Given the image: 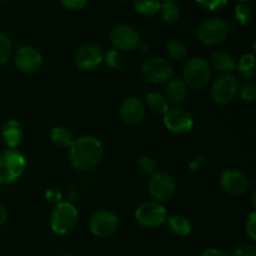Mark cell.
<instances>
[{"mask_svg":"<svg viewBox=\"0 0 256 256\" xmlns=\"http://www.w3.org/2000/svg\"><path fill=\"white\" fill-rule=\"evenodd\" d=\"M102 158V145L94 136H80L70 146V162L76 170L86 172L96 166Z\"/></svg>","mask_w":256,"mask_h":256,"instance_id":"cell-1","label":"cell"},{"mask_svg":"<svg viewBox=\"0 0 256 256\" xmlns=\"http://www.w3.org/2000/svg\"><path fill=\"white\" fill-rule=\"evenodd\" d=\"M212 79V68L209 62L200 56L192 58L182 69V82L188 88L200 90L208 85Z\"/></svg>","mask_w":256,"mask_h":256,"instance_id":"cell-2","label":"cell"},{"mask_svg":"<svg viewBox=\"0 0 256 256\" xmlns=\"http://www.w3.org/2000/svg\"><path fill=\"white\" fill-rule=\"evenodd\" d=\"M26 162L15 149H6L0 154V184L8 185L16 182L24 174Z\"/></svg>","mask_w":256,"mask_h":256,"instance_id":"cell-3","label":"cell"},{"mask_svg":"<svg viewBox=\"0 0 256 256\" xmlns=\"http://www.w3.org/2000/svg\"><path fill=\"white\" fill-rule=\"evenodd\" d=\"M79 212L78 209L68 202H62L52 210L50 226L52 230L58 235L69 234L78 224Z\"/></svg>","mask_w":256,"mask_h":256,"instance_id":"cell-4","label":"cell"},{"mask_svg":"<svg viewBox=\"0 0 256 256\" xmlns=\"http://www.w3.org/2000/svg\"><path fill=\"white\" fill-rule=\"evenodd\" d=\"M229 35V25L222 18H210L202 22L198 29V38L205 45L220 44Z\"/></svg>","mask_w":256,"mask_h":256,"instance_id":"cell-5","label":"cell"},{"mask_svg":"<svg viewBox=\"0 0 256 256\" xmlns=\"http://www.w3.org/2000/svg\"><path fill=\"white\" fill-rule=\"evenodd\" d=\"M238 92H239V82L232 74H222L218 76L210 89L212 99L220 105L232 102Z\"/></svg>","mask_w":256,"mask_h":256,"instance_id":"cell-6","label":"cell"},{"mask_svg":"<svg viewBox=\"0 0 256 256\" xmlns=\"http://www.w3.org/2000/svg\"><path fill=\"white\" fill-rule=\"evenodd\" d=\"M135 219L142 226L158 228L166 222L168 212L159 202H146L136 209Z\"/></svg>","mask_w":256,"mask_h":256,"instance_id":"cell-7","label":"cell"},{"mask_svg":"<svg viewBox=\"0 0 256 256\" xmlns=\"http://www.w3.org/2000/svg\"><path fill=\"white\" fill-rule=\"evenodd\" d=\"M142 76L152 84H162L169 82L174 75L172 65L162 58H152L142 65Z\"/></svg>","mask_w":256,"mask_h":256,"instance_id":"cell-8","label":"cell"},{"mask_svg":"<svg viewBox=\"0 0 256 256\" xmlns=\"http://www.w3.org/2000/svg\"><path fill=\"white\" fill-rule=\"evenodd\" d=\"M149 192L156 202H169L176 192V182L166 172H154L150 178Z\"/></svg>","mask_w":256,"mask_h":256,"instance_id":"cell-9","label":"cell"},{"mask_svg":"<svg viewBox=\"0 0 256 256\" xmlns=\"http://www.w3.org/2000/svg\"><path fill=\"white\" fill-rule=\"evenodd\" d=\"M119 218L112 210H99L92 216L89 222L90 232L98 238H109L116 232Z\"/></svg>","mask_w":256,"mask_h":256,"instance_id":"cell-10","label":"cell"},{"mask_svg":"<svg viewBox=\"0 0 256 256\" xmlns=\"http://www.w3.org/2000/svg\"><path fill=\"white\" fill-rule=\"evenodd\" d=\"M110 42L120 52H132L140 46V35L129 25H116L110 32Z\"/></svg>","mask_w":256,"mask_h":256,"instance_id":"cell-11","label":"cell"},{"mask_svg":"<svg viewBox=\"0 0 256 256\" xmlns=\"http://www.w3.org/2000/svg\"><path fill=\"white\" fill-rule=\"evenodd\" d=\"M104 60V54L96 44H84L75 52V65L82 72L94 70L102 64Z\"/></svg>","mask_w":256,"mask_h":256,"instance_id":"cell-12","label":"cell"},{"mask_svg":"<svg viewBox=\"0 0 256 256\" xmlns=\"http://www.w3.org/2000/svg\"><path fill=\"white\" fill-rule=\"evenodd\" d=\"M164 125L169 132L174 134H186L192 130L194 120L189 112L182 108L169 109L164 114Z\"/></svg>","mask_w":256,"mask_h":256,"instance_id":"cell-13","label":"cell"},{"mask_svg":"<svg viewBox=\"0 0 256 256\" xmlns=\"http://www.w3.org/2000/svg\"><path fill=\"white\" fill-rule=\"evenodd\" d=\"M18 69L25 74H32L38 72L42 64V56L39 50L34 46L25 45L18 49L14 56Z\"/></svg>","mask_w":256,"mask_h":256,"instance_id":"cell-14","label":"cell"},{"mask_svg":"<svg viewBox=\"0 0 256 256\" xmlns=\"http://www.w3.org/2000/svg\"><path fill=\"white\" fill-rule=\"evenodd\" d=\"M220 186L229 195H242L249 188L246 175L238 169H226L220 175Z\"/></svg>","mask_w":256,"mask_h":256,"instance_id":"cell-15","label":"cell"},{"mask_svg":"<svg viewBox=\"0 0 256 256\" xmlns=\"http://www.w3.org/2000/svg\"><path fill=\"white\" fill-rule=\"evenodd\" d=\"M145 110V104L139 98H128L120 108V116L125 124L136 125L144 119Z\"/></svg>","mask_w":256,"mask_h":256,"instance_id":"cell-16","label":"cell"},{"mask_svg":"<svg viewBox=\"0 0 256 256\" xmlns=\"http://www.w3.org/2000/svg\"><path fill=\"white\" fill-rule=\"evenodd\" d=\"M2 138L9 149H15L22 139V128L16 120H9L2 128Z\"/></svg>","mask_w":256,"mask_h":256,"instance_id":"cell-17","label":"cell"},{"mask_svg":"<svg viewBox=\"0 0 256 256\" xmlns=\"http://www.w3.org/2000/svg\"><path fill=\"white\" fill-rule=\"evenodd\" d=\"M188 95V86L182 79L179 78H172L166 85V100L178 105L184 102Z\"/></svg>","mask_w":256,"mask_h":256,"instance_id":"cell-18","label":"cell"},{"mask_svg":"<svg viewBox=\"0 0 256 256\" xmlns=\"http://www.w3.org/2000/svg\"><path fill=\"white\" fill-rule=\"evenodd\" d=\"M210 59H212V65L214 66V69L222 74H230L236 68L234 58L225 52H214Z\"/></svg>","mask_w":256,"mask_h":256,"instance_id":"cell-19","label":"cell"},{"mask_svg":"<svg viewBox=\"0 0 256 256\" xmlns=\"http://www.w3.org/2000/svg\"><path fill=\"white\" fill-rule=\"evenodd\" d=\"M50 139H52V144L59 148H70L75 140L72 130L65 126L52 128V132H50Z\"/></svg>","mask_w":256,"mask_h":256,"instance_id":"cell-20","label":"cell"},{"mask_svg":"<svg viewBox=\"0 0 256 256\" xmlns=\"http://www.w3.org/2000/svg\"><path fill=\"white\" fill-rule=\"evenodd\" d=\"M168 225L172 232H174L178 236H186L192 232V222L184 215L176 214L170 216L168 219Z\"/></svg>","mask_w":256,"mask_h":256,"instance_id":"cell-21","label":"cell"},{"mask_svg":"<svg viewBox=\"0 0 256 256\" xmlns=\"http://www.w3.org/2000/svg\"><path fill=\"white\" fill-rule=\"evenodd\" d=\"M146 106L155 114L164 115L169 110V102L162 94L152 92L146 95Z\"/></svg>","mask_w":256,"mask_h":256,"instance_id":"cell-22","label":"cell"},{"mask_svg":"<svg viewBox=\"0 0 256 256\" xmlns=\"http://www.w3.org/2000/svg\"><path fill=\"white\" fill-rule=\"evenodd\" d=\"M135 12L142 16H154L160 12L162 2L160 0H135Z\"/></svg>","mask_w":256,"mask_h":256,"instance_id":"cell-23","label":"cell"},{"mask_svg":"<svg viewBox=\"0 0 256 256\" xmlns=\"http://www.w3.org/2000/svg\"><path fill=\"white\" fill-rule=\"evenodd\" d=\"M166 52L172 59L182 60L188 55V45L182 39H170L166 44Z\"/></svg>","mask_w":256,"mask_h":256,"instance_id":"cell-24","label":"cell"},{"mask_svg":"<svg viewBox=\"0 0 256 256\" xmlns=\"http://www.w3.org/2000/svg\"><path fill=\"white\" fill-rule=\"evenodd\" d=\"M238 70L240 74L245 78H252L256 72V62H255V55L252 52H246L242 55L238 62Z\"/></svg>","mask_w":256,"mask_h":256,"instance_id":"cell-25","label":"cell"},{"mask_svg":"<svg viewBox=\"0 0 256 256\" xmlns=\"http://www.w3.org/2000/svg\"><path fill=\"white\" fill-rule=\"evenodd\" d=\"M162 18L166 24H175L180 19V8L174 2H165L160 8Z\"/></svg>","mask_w":256,"mask_h":256,"instance_id":"cell-26","label":"cell"},{"mask_svg":"<svg viewBox=\"0 0 256 256\" xmlns=\"http://www.w3.org/2000/svg\"><path fill=\"white\" fill-rule=\"evenodd\" d=\"M252 18V10L248 2H239L235 6V19L242 25L249 24Z\"/></svg>","mask_w":256,"mask_h":256,"instance_id":"cell-27","label":"cell"},{"mask_svg":"<svg viewBox=\"0 0 256 256\" xmlns=\"http://www.w3.org/2000/svg\"><path fill=\"white\" fill-rule=\"evenodd\" d=\"M104 58H105V62H106V64L109 65L112 69L119 70V69H122L125 64L124 56H122V52L116 49L108 50L106 54L104 55Z\"/></svg>","mask_w":256,"mask_h":256,"instance_id":"cell-28","label":"cell"},{"mask_svg":"<svg viewBox=\"0 0 256 256\" xmlns=\"http://www.w3.org/2000/svg\"><path fill=\"white\" fill-rule=\"evenodd\" d=\"M12 45L10 39L4 32H0V65H4L5 62H8V60L10 59V55H12Z\"/></svg>","mask_w":256,"mask_h":256,"instance_id":"cell-29","label":"cell"},{"mask_svg":"<svg viewBox=\"0 0 256 256\" xmlns=\"http://www.w3.org/2000/svg\"><path fill=\"white\" fill-rule=\"evenodd\" d=\"M138 166H139L140 172H144V174L152 175L155 172V170H156V162L152 156L142 155L138 160Z\"/></svg>","mask_w":256,"mask_h":256,"instance_id":"cell-30","label":"cell"},{"mask_svg":"<svg viewBox=\"0 0 256 256\" xmlns=\"http://www.w3.org/2000/svg\"><path fill=\"white\" fill-rule=\"evenodd\" d=\"M195 2L202 8L210 10V12L222 9V8H224L228 4V0H195Z\"/></svg>","mask_w":256,"mask_h":256,"instance_id":"cell-31","label":"cell"},{"mask_svg":"<svg viewBox=\"0 0 256 256\" xmlns=\"http://www.w3.org/2000/svg\"><path fill=\"white\" fill-rule=\"evenodd\" d=\"M245 232H246L248 236L255 242L256 240V214L255 212H252L249 215L246 220V224H245Z\"/></svg>","mask_w":256,"mask_h":256,"instance_id":"cell-32","label":"cell"},{"mask_svg":"<svg viewBox=\"0 0 256 256\" xmlns=\"http://www.w3.org/2000/svg\"><path fill=\"white\" fill-rule=\"evenodd\" d=\"M240 96H242V99L244 100V102H254L255 96H256V90H255L254 85L245 84L244 86L240 89Z\"/></svg>","mask_w":256,"mask_h":256,"instance_id":"cell-33","label":"cell"},{"mask_svg":"<svg viewBox=\"0 0 256 256\" xmlns=\"http://www.w3.org/2000/svg\"><path fill=\"white\" fill-rule=\"evenodd\" d=\"M234 256H256V246L254 244H242L235 250Z\"/></svg>","mask_w":256,"mask_h":256,"instance_id":"cell-34","label":"cell"},{"mask_svg":"<svg viewBox=\"0 0 256 256\" xmlns=\"http://www.w3.org/2000/svg\"><path fill=\"white\" fill-rule=\"evenodd\" d=\"M60 2L69 10H80L85 6L86 0H60Z\"/></svg>","mask_w":256,"mask_h":256,"instance_id":"cell-35","label":"cell"},{"mask_svg":"<svg viewBox=\"0 0 256 256\" xmlns=\"http://www.w3.org/2000/svg\"><path fill=\"white\" fill-rule=\"evenodd\" d=\"M202 256H230L229 254H226L225 252L220 249H215V248H212V249H208L202 252Z\"/></svg>","mask_w":256,"mask_h":256,"instance_id":"cell-36","label":"cell"},{"mask_svg":"<svg viewBox=\"0 0 256 256\" xmlns=\"http://www.w3.org/2000/svg\"><path fill=\"white\" fill-rule=\"evenodd\" d=\"M6 219H8L6 209H5L2 205H0V226H2L5 222H6Z\"/></svg>","mask_w":256,"mask_h":256,"instance_id":"cell-37","label":"cell"},{"mask_svg":"<svg viewBox=\"0 0 256 256\" xmlns=\"http://www.w3.org/2000/svg\"><path fill=\"white\" fill-rule=\"evenodd\" d=\"M238 2H249V0H238Z\"/></svg>","mask_w":256,"mask_h":256,"instance_id":"cell-38","label":"cell"},{"mask_svg":"<svg viewBox=\"0 0 256 256\" xmlns=\"http://www.w3.org/2000/svg\"><path fill=\"white\" fill-rule=\"evenodd\" d=\"M60 256H74V255H70V254H65V255H60Z\"/></svg>","mask_w":256,"mask_h":256,"instance_id":"cell-39","label":"cell"},{"mask_svg":"<svg viewBox=\"0 0 256 256\" xmlns=\"http://www.w3.org/2000/svg\"><path fill=\"white\" fill-rule=\"evenodd\" d=\"M164 2H175V0H164Z\"/></svg>","mask_w":256,"mask_h":256,"instance_id":"cell-40","label":"cell"},{"mask_svg":"<svg viewBox=\"0 0 256 256\" xmlns=\"http://www.w3.org/2000/svg\"><path fill=\"white\" fill-rule=\"evenodd\" d=\"M2 2H9V0H2Z\"/></svg>","mask_w":256,"mask_h":256,"instance_id":"cell-41","label":"cell"},{"mask_svg":"<svg viewBox=\"0 0 256 256\" xmlns=\"http://www.w3.org/2000/svg\"><path fill=\"white\" fill-rule=\"evenodd\" d=\"M124 2H125V0H124Z\"/></svg>","mask_w":256,"mask_h":256,"instance_id":"cell-42","label":"cell"}]
</instances>
